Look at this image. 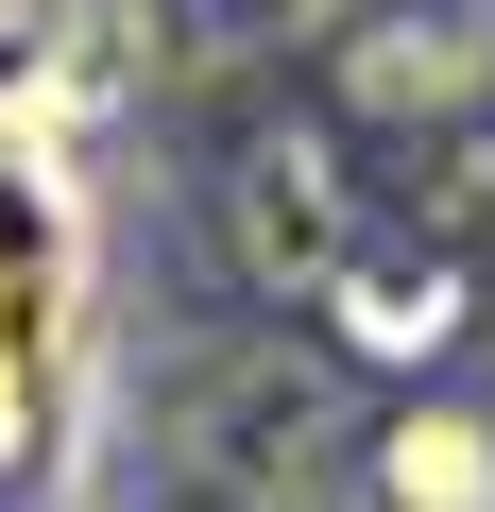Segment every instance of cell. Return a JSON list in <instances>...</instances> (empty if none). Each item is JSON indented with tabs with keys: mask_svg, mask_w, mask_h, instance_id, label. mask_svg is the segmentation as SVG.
<instances>
[{
	"mask_svg": "<svg viewBox=\"0 0 495 512\" xmlns=\"http://www.w3.org/2000/svg\"><path fill=\"white\" fill-rule=\"evenodd\" d=\"M69 376H86V222L35 171V137H0V495L52 461Z\"/></svg>",
	"mask_w": 495,
	"mask_h": 512,
	"instance_id": "1",
	"label": "cell"
},
{
	"mask_svg": "<svg viewBox=\"0 0 495 512\" xmlns=\"http://www.w3.org/2000/svg\"><path fill=\"white\" fill-rule=\"evenodd\" d=\"M393 512H495V444H478L461 410L393 427Z\"/></svg>",
	"mask_w": 495,
	"mask_h": 512,
	"instance_id": "2",
	"label": "cell"
},
{
	"mask_svg": "<svg viewBox=\"0 0 495 512\" xmlns=\"http://www.w3.org/2000/svg\"><path fill=\"white\" fill-rule=\"evenodd\" d=\"M69 18H86V0H0V137H18V103L69 69Z\"/></svg>",
	"mask_w": 495,
	"mask_h": 512,
	"instance_id": "3",
	"label": "cell"
}]
</instances>
